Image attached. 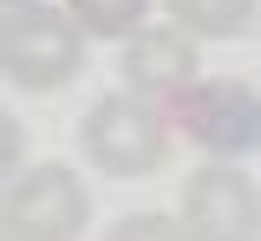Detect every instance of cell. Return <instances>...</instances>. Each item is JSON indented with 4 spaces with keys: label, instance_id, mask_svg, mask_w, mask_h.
Wrapping results in <instances>:
<instances>
[{
    "label": "cell",
    "instance_id": "30bf717a",
    "mask_svg": "<svg viewBox=\"0 0 261 241\" xmlns=\"http://www.w3.org/2000/svg\"><path fill=\"white\" fill-rule=\"evenodd\" d=\"M20 163H27V131L0 111V196H7V183L20 176Z\"/></svg>",
    "mask_w": 261,
    "mask_h": 241
},
{
    "label": "cell",
    "instance_id": "8fae6325",
    "mask_svg": "<svg viewBox=\"0 0 261 241\" xmlns=\"http://www.w3.org/2000/svg\"><path fill=\"white\" fill-rule=\"evenodd\" d=\"M13 7H39V0H0V13H13Z\"/></svg>",
    "mask_w": 261,
    "mask_h": 241
},
{
    "label": "cell",
    "instance_id": "7a4b0ae2",
    "mask_svg": "<svg viewBox=\"0 0 261 241\" xmlns=\"http://www.w3.org/2000/svg\"><path fill=\"white\" fill-rule=\"evenodd\" d=\"M79 150L105 176H150L170 163V124L157 117V104L130 98V92H111V98H98L85 111Z\"/></svg>",
    "mask_w": 261,
    "mask_h": 241
},
{
    "label": "cell",
    "instance_id": "7c38bea8",
    "mask_svg": "<svg viewBox=\"0 0 261 241\" xmlns=\"http://www.w3.org/2000/svg\"><path fill=\"white\" fill-rule=\"evenodd\" d=\"M0 241H7V235H0Z\"/></svg>",
    "mask_w": 261,
    "mask_h": 241
},
{
    "label": "cell",
    "instance_id": "5b68a950",
    "mask_svg": "<svg viewBox=\"0 0 261 241\" xmlns=\"http://www.w3.org/2000/svg\"><path fill=\"white\" fill-rule=\"evenodd\" d=\"M190 241H261V189L235 163H202L183 183V215Z\"/></svg>",
    "mask_w": 261,
    "mask_h": 241
},
{
    "label": "cell",
    "instance_id": "3957f363",
    "mask_svg": "<svg viewBox=\"0 0 261 241\" xmlns=\"http://www.w3.org/2000/svg\"><path fill=\"white\" fill-rule=\"evenodd\" d=\"M85 215H92V196L79 176L65 163H33L0 196V235L7 241H79Z\"/></svg>",
    "mask_w": 261,
    "mask_h": 241
},
{
    "label": "cell",
    "instance_id": "ba28073f",
    "mask_svg": "<svg viewBox=\"0 0 261 241\" xmlns=\"http://www.w3.org/2000/svg\"><path fill=\"white\" fill-rule=\"evenodd\" d=\"M144 7H150V0H65V13L79 20V33H105V39L137 33Z\"/></svg>",
    "mask_w": 261,
    "mask_h": 241
},
{
    "label": "cell",
    "instance_id": "52a82bcc",
    "mask_svg": "<svg viewBox=\"0 0 261 241\" xmlns=\"http://www.w3.org/2000/svg\"><path fill=\"white\" fill-rule=\"evenodd\" d=\"M163 7H170V26H183V33H202V39L242 33V26L261 13V0H163Z\"/></svg>",
    "mask_w": 261,
    "mask_h": 241
},
{
    "label": "cell",
    "instance_id": "8992f818",
    "mask_svg": "<svg viewBox=\"0 0 261 241\" xmlns=\"http://www.w3.org/2000/svg\"><path fill=\"white\" fill-rule=\"evenodd\" d=\"M118 78L144 104H176L196 85V39L183 26H137L130 46L118 52Z\"/></svg>",
    "mask_w": 261,
    "mask_h": 241
},
{
    "label": "cell",
    "instance_id": "277c9868",
    "mask_svg": "<svg viewBox=\"0 0 261 241\" xmlns=\"http://www.w3.org/2000/svg\"><path fill=\"white\" fill-rule=\"evenodd\" d=\"M170 124L190 143H202L216 163H235L261 143V98L242 78H196L183 98L170 104Z\"/></svg>",
    "mask_w": 261,
    "mask_h": 241
},
{
    "label": "cell",
    "instance_id": "4fadbf2b",
    "mask_svg": "<svg viewBox=\"0 0 261 241\" xmlns=\"http://www.w3.org/2000/svg\"><path fill=\"white\" fill-rule=\"evenodd\" d=\"M255 20H261V13H255Z\"/></svg>",
    "mask_w": 261,
    "mask_h": 241
},
{
    "label": "cell",
    "instance_id": "6da1fadb",
    "mask_svg": "<svg viewBox=\"0 0 261 241\" xmlns=\"http://www.w3.org/2000/svg\"><path fill=\"white\" fill-rule=\"evenodd\" d=\"M85 66V33L59 7H13L0 13V78L27 85V92H59Z\"/></svg>",
    "mask_w": 261,
    "mask_h": 241
},
{
    "label": "cell",
    "instance_id": "9c48e42d",
    "mask_svg": "<svg viewBox=\"0 0 261 241\" xmlns=\"http://www.w3.org/2000/svg\"><path fill=\"white\" fill-rule=\"evenodd\" d=\"M105 241H190V228L170 215H124V222H111Z\"/></svg>",
    "mask_w": 261,
    "mask_h": 241
}]
</instances>
